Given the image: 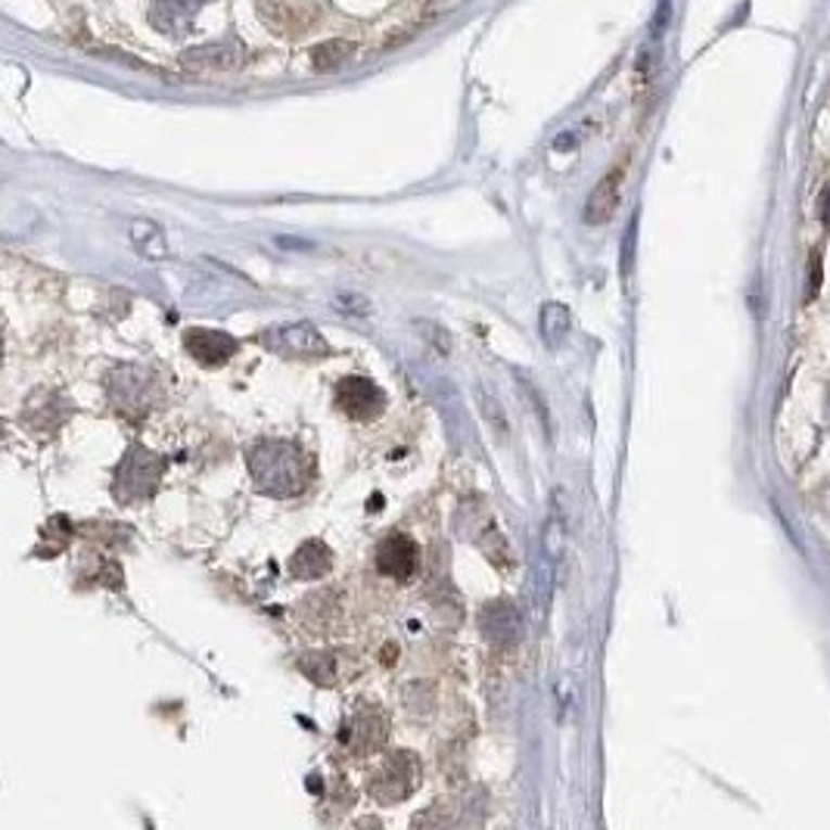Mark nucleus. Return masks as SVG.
Returning <instances> with one entry per match:
<instances>
[{
	"label": "nucleus",
	"instance_id": "2eb2a0df",
	"mask_svg": "<svg viewBox=\"0 0 830 830\" xmlns=\"http://www.w3.org/2000/svg\"><path fill=\"white\" fill-rule=\"evenodd\" d=\"M187 63L212 66V69H228V66H237V60H228V50H225V47H203V50L190 53V56H187Z\"/></svg>",
	"mask_w": 830,
	"mask_h": 830
},
{
	"label": "nucleus",
	"instance_id": "f8f14e48",
	"mask_svg": "<svg viewBox=\"0 0 830 830\" xmlns=\"http://www.w3.org/2000/svg\"><path fill=\"white\" fill-rule=\"evenodd\" d=\"M131 240H135V246H138L146 258H168V243H165V233L159 231V225H153V221H135V225H131Z\"/></svg>",
	"mask_w": 830,
	"mask_h": 830
},
{
	"label": "nucleus",
	"instance_id": "f257e3e1",
	"mask_svg": "<svg viewBox=\"0 0 830 830\" xmlns=\"http://www.w3.org/2000/svg\"><path fill=\"white\" fill-rule=\"evenodd\" d=\"M299 463L302 451H296L293 445H283V442L258 445L253 451L255 483L268 495H293L302 488Z\"/></svg>",
	"mask_w": 830,
	"mask_h": 830
},
{
	"label": "nucleus",
	"instance_id": "9b49d317",
	"mask_svg": "<svg viewBox=\"0 0 830 830\" xmlns=\"http://www.w3.org/2000/svg\"><path fill=\"white\" fill-rule=\"evenodd\" d=\"M570 311H566V305H560V302H545L541 305V340L548 343V346H557L566 333H570Z\"/></svg>",
	"mask_w": 830,
	"mask_h": 830
},
{
	"label": "nucleus",
	"instance_id": "1a4fd4ad",
	"mask_svg": "<svg viewBox=\"0 0 830 830\" xmlns=\"http://www.w3.org/2000/svg\"><path fill=\"white\" fill-rule=\"evenodd\" d=\"M200 3L203 0H156L153 3V23L165 35H184L193 13L200 10Z\"/></svg>",
	"mask_w": 830,
	"mask_h": 830
},
{
	"label": "nucleus",
	"instance_id": "f3484780",
	"mask_svg": "<svg viewBox=\"0 0 830 830\" xmlns=\"http://www.w3.org/2000/svg\"><path fill=\"white\" fill-rule=\"evenodd\" d=\"M461 0H433L430 3V10H426V16H438V13H445V10H455Z\"/></svg>",
	"mask_w": 830,
	"mask_h": 830
},
{
	"label": "nucleus",
	"instance_id": "ddd939ff",
	"mask_svg": "<svg viewBox=\"0 0 830 830\" xmlns=\"http://www.w3.org/2000/svg\"><path fill=\"white\" fill-rule=\"evenodd\" d=\"M352 50H355V44H348V41H327V44H318L311 50V66L318 72L336 69V66H343L348 56H352Z\"/></svg>",
	"mask_w": 830,
	"mask_h": 830
},
{
	"label": "nucleus",
	"instance_id": "9d476101",
	"mask_svg": "<svg viewBox=\"0 0 830 830\" xmlns=\"http://www.w3.org/2000/svg\"><path fill=\"white\" fill-rule=\"evenodd\" d=\"M330 563H333V557H330L327 545L305 541L299 551L293 553V560H290V573L296 578H321L330 570Z\"/></svg>",
	"mask_w": 830,
	"mask_h": 830
},
{
	"label": "nucleus",
	"instance_id": "f03ea898",
	"mask_svg": "<svg viewBox=\"0 0 830 830\" xmlns=\"http://www.w3.org/2000/svg\"><path fill=\"white\" fill-rule=\"evenodd\" d=\"M417 759L411 753H395L386 762H380L376 775L370 778V796L380 803H395L411 796L417 787Z\"/></svg>",
	"mask_w": 830,
	"mask_h": 830
},
{
	"label": "nucleus",
	"instance_id": "20e7f679",
	"mask_svg": "<svg viewBox=\"0 0 830 830\" xmlns=\"http://www.w3.org/2000/svg\"><path fill=\"white\" fill-rule=\"evenodd\" d=\"M336 408L352 420H373L386 408V395L365 376H346L336 386Z\"/></svg>",
	"mask_w": 830,
	"mask_h": 830
},
{
	"label": "nucleus",
	"instance_id": "39448f33",
	"mask_svg": "<svg viewBox=\"0 0 830 830\" xmlns=\"http://www.w3.org/2000/svg\"><path fill=\"white\" fill-rule=\"evenodd\" d=\"M376 570H380L383 576L398 578V582H405V578L414 576V570H417L414 538H408V535H401V532H393L390 538H383V541H380V548H376Z\"/></svg>",
	"mask_w": 830,
	"mask_h": 830
},
{
	"label": "nucleus",
	"instance_id": "6e6552de",
	"mask_svg": "<svg viewBox=\"0 0 830 830\" xmlns=\"http://www.w3.org/2000/svg\"><path fill=\"white\" fill-rule=\"evenodd\" d=\"M620 187H623V168H613L595 187V193L588 196V206H585V221L588 225H603V221L613 218V212L620 206Z\"/></svg>",
	"mask_w": 830,
	"mask_h": 830
},
{
	"label": "nucleus",
	"instance_id": "423d86ee",
	"mask_svg": "<svg viewBox=\"0 0 830 830\" xmlns=\"http://www.w3.org/2000/svg\"><path fill=\"white\" fill-rule=\"evenodd\" d=\"M184 346L196 361L215 368V365L231 361L233 352H237V340L228 336V333H221V330H187Z\"/></svg>",
	"mask_w": 830,
	"mask_h": 830
},
{
	"label": "nucleus",
	"instance_id": "0eeeda50",
	"mask_svg": "<svg viewBox=\"0 0 830 830\" xmlns=\"http://www.w3.org/2000/svg\"><path fill=\"white\" fill-rule=\"evenodd\" d=\"M277 348L293 355V358H321L327 355V343L321 340V333L308 323H293L277 330Z\"/></svg>",
	"mask_w": 830,
	"mask_h": 830
},
{
	"label": "nucleus",
	"instance_id": "dca6fc26",
	"mask_svg": "<svg viewBox=\"0 0 830 830\" xmlns=\"http://www.w3.org/2000/svg\"><path fill=\"white\" fill-rule=\"evenodd\" d=\"M666 20H669V0H663V3H660V10H656V20H653V35H660V31L666 28Z\"/></svg>",
	"mask_w": 830,
	"mask_h": 830
},
{
	"label": "nucleus",
	"instance_id": "4468645a",
	"mask_svg": "<svg viewBox=\"0 0 830 830\" xmlns=\"http://www.w3.org/2000/svg\"><path fill=\"white\" fill-rule=\"evenodd\" d=\"M299 666L315 685H327V688L336 685V660L330 653H305Z\"/></svg>",
	"mask_w": 830,
	"mask_h": 830
},
{
	"label": "nucleus",
	"instance_id": "7ed1b4c3",
	"mask_svg": "<svg viewBox=\"0 0 830 830\" xmlns=\"http://www.w3.org/2000/svg\"><path fill=\"white\" fill-rule=\"evenodd\" d=\"M159 476V458L150 455V451H143V448H135V451L122 461V467H118L116 495L118 498H125V501H131V498H146V495L156 488Z\"/></svg>",
	"mask_w": 830,
	"mask_h": 830
},
{
	"label": "nucleus",
	"instance_id": "a211bd4d",
	"mask_svg": "<svg viewBox=\"0 0 830 830\" xmlns=\"http://www.w3.org/2000/svg\"><path fill=\"white\" fill-rule=\"evenodd\" d=\"M821 221L830 228V187L821 193Z\"/></svg>",
	"mask_w": 830,
	"mask_h": 830
}]
</instances>
